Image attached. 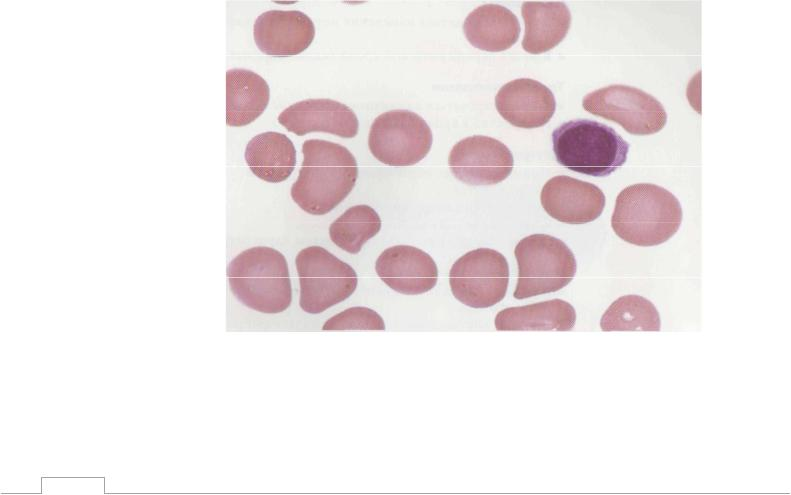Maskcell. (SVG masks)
<instances>
[{
	"label": "cell",
	"instance_id": "4",
	"mask_svg": "<svg viewBox=\"0 0 791 495\" xmlns=\"http://www.w3.org/2000/svg\"><path fill=\"white\" fill-rule=\"evenodd\" d=\"M553 151L562 166L605 177L627 160L629 143L612 127L589 119L563 123L552 133Z\"/></svg>",
	"mask_w": 791,
	"mask_h": 495
},
{
	"label": "cell",
	"instance_id": "8",
	"mask_svg": "<svg viewBox=\"0 0 791 495\" xmlns=\"http://www.w3.org/2000/svg\"><path fill=\"white\" fill-rule=\"evenodd\" d=\"M449 283L455 298L472 308H487L500 302L509 283L506 258L490 248L465 253L452 265Z\"/></svg>",
	"mask_w": 791,
	"mask_h": 495
},
{
	"label": "cell",
	"instance_id": "13",
	"mask_svg": "<svg viewBox=\"0 0 791 495\" xmlns=\"http://www.w3.org/2000/svg\"><path fill=\"white\" fill-rule=\"evenodd\" d=\"M253 36L259 50L266 55L294 56L310 46L315 26L299 10H269L255 20Z\"/></svg>",
	"mask_w": 791,
	"mask_h": 495
},
{
	"label": "cell",
	"instance_id": "12",
	"mask_svg": "<svg viewBox=\"0 0 791 495\" xmlns=\"http://www.w3.org/2000/svg\"><path fill=\"white\" fill-rule=\"evenodd\" d=\"M375 270L388 287L405 295L428 292L438 279V269L432 257L409 245L385 249L376 260Z\"/></svg>",
	"mask_w": 791,
	"mask_h": 495
},
{
	"label": "cell",
	"instance_id": "18",
	"mask_svg": "<svg viewBox=\"0 0 791 495\" xmlns=\"http://www.w3.org/2000/svg\"><path fill=\"white\" fill-rule=\"evenodd\" d=\"M269 97V86L259 74L243 68L228 70L226 124L241 127L252 123L266 109Z\"/></svg>",
	"mask_w": 791,
	"mask_h": 495
},
{
	"label": "cell",
	"instance_id": "3",
	"mask_svg": "<svg viewBox=\"0 0 791 495\" xmlns=\"http://www.w3.org/2000/svg\"><path fill=\"white\" fill-rule=\"evenodd\" d=\"M227 277L234 296L255 311L276 314L291 303L288 264L274 248L257 246L242 251L230 261Z\"/></svg>",
	"mask_w": 791,
	"mask_h": 495
},
{
	"label": "cell",
	"instance_id": "2",
	"mask_svg": "<svg viewBox=\"0 0 791 495\" xmlns=\"http://www.w3.org/2000/svg\"><path fill=\"white\" fill-rule=\"evenodd\" d=\"M679 200L667 189L651 183L624 188L616 198L611 226L622 240L649 247L666 242L682 222Z\"/></svg>",
	"mask_w": 791,
	"mask_h": 495
},
{
	"label": "cell",
	"instance_id": "16",
	"mask_svg": "<svg viewBox=\"0 0 791 495\" xmlns=\"http://www.w3.org/2000/svg\"><path fill=\"white\" fill-rule=\"evenodd\" d=\"M463 31L474 47L489 52H500L515 44L520 34L516 15L498 4H485L469 13Z\"/></svg>",
	"mask_w": 791,
	"mask_h": 495
},
{
	"label": "cell",
	"instance_id": "19",
	"mask_svg": "<svg viewBox=\"0 0 791 495\" xmlns=\"http://www.w3.org/2000/svg\"><path fill=\"white\" fill-rule=\"evenodd\" d=\"M245 161L258 178L279 183L286 180L296 165V149L283 133L267 131L254 136L245 149Z\"/></svg>",
	"mask_w": 791,
	"mask_h": 495
},
{
	"label": "cell",
	"instance_id": "11",
	"mask_svg": "<svg viewBox=\"0 0 791 495\" xmlns=\"http://www.w3.org/2000/svg\"><path fill=\"white\" fill-rule=\"evenodd\" d=\"M540 200L548 215L568 224L594 221L605 206V195L599 187L566 175L549 179Z\"/></svg>",
	"mask_w": 791,
	"mask_h": 495
},
{
	"label": "cell",
	"instance_id": "9",
	"mask_svg": "<svg viewBox=\"0 0 791 495\" xmlns=\"http://www.w3.org/2000/svg\"><path fill=\"white\" fill-rule=\"evenodd\" d=\"M582 106L634 135L657 133L667 122L666 111L654 96L628 85L613 84L590 92Z\"/></svg>",
	"mask_w": 791,
	"mask_h": 495
},
{
	"label": "cell",
	"instance_id": "17",
	"mask_svg": "<svg viewBox=\"0 0 791 495\" xmlns=\"http://www.w3.org/2000/svg\"><path fill=\"white\" fill-rule=\"evenodd\" d=\"M522 16L525 33L523 49L540 54L557 46L567 35L571 14L563 2H524Z\"/></svg>",
	"mask_w": 791,
	"mask_h": 495
},
{
	"label": "cell",
	"instance_id": "7",
	"mask_svg": "<svg viewBox=\"0 0 791 495\" xmlns=\"http://www.w3.org/2000/svg\"><path fill=\"white\" fill-rule=\"evenodd\" d=\"M432 132L425 120L409 110H391L373 121L368 137L372 155L389 166H411L430 151Z\"/></svg>",
	"mask_w": 791,
	"mask_h": 495
},
{
	"label": "cell",
	"instance_id": "5",
	"mask_svg": "<svg viewBox=\"0 0 791 495\" xmlns=\"http://www.w3.org/2000/svg\"><path fill=\"white\" fill-rule=\"evenodd\" d=\"M518 281L516 299L556 292L574 278V254L560 239L547 234L529 235L516 245Z\"/></svg>",
	"mask_w": 791,
	"mask_h": 495
},
{
	"label": "cell",
	"instance_id": "6",
	"mask_svg": "<svg viewBox=\"0 0 791 495\" xmlns=\"http://www.w3.org/2000/svg\"><path fill=\"white\" fill-rule=\"evenodd\" d=\"M303 311L318 314L344 301L357 287V274L347 263L320 246H309L295 259Z\"/></svg>",
	"mask_w": 791,
	"mask_h": 495
},
{
	"label": "cell",
	"instance_id": "22",
	"mask_svg": "<svg viewBox=\"0 0 791 495\" xmlns=\"http://www.w3.org/2000/svg\"><path fill=\"white\" fill-rule=\"evenodd\" d=\"M381 228L378 213L370 206L361 204L348 208L329 227V236L342 250L357 254L362 246L374 237Z\"/></svg>",
	"mask_w": 791,
	"mask_h": 495
},
{
	"label": "cell",
	"instance_id": "14",
	"mask_svg": "<svg viewBox=\"0 0 791 495\" xmlns=\"http://www.w3.org/2000/svg\"><path fill=\"white\" fill-rule=\"evenodd\" d=\"M278 122L298 136L322 131L342 138H353L359 129L358 118L350 107L327 98L296 102L279 114Z\"/></svg>",
	"mask_w": 791,
	"mask_h": 495
},
{
	"label": "cell",
	"instance_id": "23",
	"mask_svg": "<svg viewBox=\"0 0 791 495\" xmlns=\"http://www.w3.org/2000/svg\"><path fill=\"white\" fill-rule=\"evenodd\" d=\"M322 330H385V324L376 311L355 306L329 318Z\"/></svg>",
	"mask_w": 791,
	"mask_h": 495
},
{
	"label": "cell",
	"instance_id": "20",
	"mask_svg": "<svg viewBox=\"0 0 791 495\" xmlns=\"http://www.w3.org/2000/svg\"><path fill=\"white\" fill-rule=\"evenodd\" d=\"M575 321L576 312L569 302L552 299L505 308L496 315L495 327L499 331H569Z\"/></svg>",
	"mask_w": 791,
	"mask_h": 495
},
{
	"label": "cell",
	"instance_id": "15",
	"mask_svg": "<svg viewBox=\"0 0 791 495\" xmlns=\"http://www.w3.org/2000/svg\"><path fill=\"white\" fill-rule=\"evenodd\" d=\"M495 105L507 122L526 129L545 125L556 109L552 91L529 78L515 79L503 85L495 97Z\"/></svg>",
	"mask_w": 791,
	"mask_h": 495
},
{
	"label": "cell",
	"instance_id": "21",
	"mask_svg": "<svg viewBox=\"0 0 791 495\" xmlns=\"http://www.w3.org/2000/svg\"><path fill=\"white\" fill-rule=\"evenodd\" d=\"M603 331H659L660 316L655 305L639 295L616 299L603 314Z\"/></svg>",
	"mask_w": 791,
	"mask_h": 495
},
{
	"label": "cell",
	"instance_id": "10",
	"mask_svg": "<svg viewBox=\"0 0 791 495\" xmlns=\"http://www.w3.org/2000/svg\"><path fill=\"white\" fill-rule=\"evenodd\" d=\"M453 175L468 185H493L513 169V155L501 141L475 135L460 140L449 154Z\"/></svg>",
	"mask_w": 791,
	"mask_h": 495
},
{
	"label": "cell",
	"instance_id": "1",
	"mask_svg": "<svg viewBox=\"0 0 791 495\" xmlns=\"http://www.w3.org/2000/svg\"><path fill=\"white\" fill-rule=\"evenodd\" d=\"M302 153L304 158L291 187V197L303 211L325 215L355 186L356 159L345 146L322 139L304 141Z\"/></svg>",
	"mask_w": 791,
	"mask_h": 495
}]
</instances>
